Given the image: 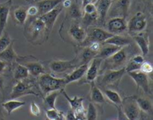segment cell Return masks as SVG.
<instances>
[{"instance_id": "6da1fadb", "label": "cell", "mask_w": 153, "mask_h": 120, "mask_svg": "<svg viewBox=\"0 0 153 120\" xmlns=\"http://www.w3.org/2000/svg\"><path fill=\"white\" fill-rule=\"evenodd\" d=\"M38 84L40 89L44 94H48L52 91L61 90L67 85L64 79L54 77L47 73H43L38 76Z\"/></svg>"}, {"instance_id": "7a4b0ae2", "label": "cell", "mask_w": 153, "mask_h": 120, "mask_svg": "<svg viewBox=\"0 0 153 120\" xmlns=\"http://www.w3.org/2000/svg\"><path fill=\"white\" fill-rule=\"evenodd\" d=\"M113 35V34L102 28H89L87 31L86 38L82 43H81V45L83 46H87L93 42L102 43Z\"/></svg>"}, {"instance_id": "3957f363", "label": "cell", "mask_w": 153, "mask_h": 120, "mask_svg": "<svg viewBox=\"0 0 153 120\" xmlns=\"http://www.w3.org/2000/svg\"><path fill=\"white\" fill-rule=\"evenodd\" d=\"M27 79L17 81V83L12 89L10 94V99H18L21 96L26 95L37 96V93L33 90V85Z\"/></svg>"}, {"instance_id": "277c9868", "label": "cell", "mask_w": 153, "mask_h": 120, "mask_svg": "<svg viewBox=\"0 0 153 120\" xmlns=\"http://www.w3.org/2000/svg\"><path fill=\"white\" fill-rule=\"evenodd\" d=\"M122 110L127 119H137L140 116V109L133 96L127 97L122 101Z\"/></svg>"}, {"instance_id": "5b68a950", "label": "cell", "mask_w": 153, "mask_h": 120, "mask_svg": "<svg viewBox=\"0 0 153 120\" xmlns=\"http://www.w3.org/2000/svg\"><path fill=\"white\" fill-rule=\"evenodd\" d=\"M126 73L125 68L120 70H111L105 72L102 78L101 84L106 87H117L120 82L123 76Z\"/></svg>"}, {"instance_id": "8992f818", "label": "cell", "mask_w": 153, "mask_h": 120, "mask_svg": "<svg viewBox=\"0 0 153 120\" xmlns=\"http://www.w3.org/2000/svg\"><path fill=\"white\" fill-rule=\"evenodd\" d=\"M27 31H28V34L33 40L37 39L43 34L46 36H49L47 31H46V25L40 17L35 18L34 20L31 21V22L27 28Z\"/></svg>"}, {"instance_id": "52a82bcc", "label": "cell", "mask_w": 153, "mask_h": 120, "mask_svg": "<svg viewBox=\"0 0 153 120\" xmlns=\"http://www.w3.org/2000/svg\"><path fill=\"white\" fill-rule=\"evenodd\" d=\"M147 21L141 12H137L127 23V29L131 33H139L146 28Z\"/></svg>"}, {"instance_id": "ba28073f", "label": "cell", "mask_w": 153, "mask_h": 120, "mask_svg": "<svg viewBox=\"0 0 153 120\" xmlns=\"http://www.w3.org/2000/svg\"><path fill=\"white\" fill-rule=\"evenodd\" d=\"M62 9L63 6L61 5V4H60L57 7H55V8L51 10L50 11L47 12V13L41 15V16H39V17L43 21L45 25H46V31H47L48 34H49V33L52 31V28H53L54 25L56 22L57 18L59 16L61 12L62 11Z\"/></svg>"}, {"instance_id": "9c48e42d", "label": "cell", "mask_w": 153, "mask_h": 120, "mask_svg": "<svg viewBox=\"0 0 153 120\" xmlns=\"http://www.w3.org/2000/svg\"><path fill=\"white\" fill-rule=\"evenodd\" d=\"M78 61L77 58L70 61H53L49 64V68L53 73H62L76 68L77 65H79L76 63Z\"/></svg>"}, {"instance_id": "30bf717a", "label": "cell", "mask_w": 153, "mask_h": 120, "mask_svg": "<svg viewBox=\"0 0 153 120\" xmlns=\"http://www.w3.org/2000/svg\"><path fill=\"white\" fill-rule=\"evenodd\" d=\"M127 73L131 78V79L134 81L137 87L141 88L146 93H149L150 92L149 77H148L147 74L143 73V72L140 71V70L130 72V73Z\"/></svg>"}, {"instance_id": "8fae6325", "label": "cell", "mask_w": 153, "mask_h": 120, "mask_svg": "<svg viewBox=\"0 0 153 120\" xmlns=\"http://www.w3.org/2000/svg\"><path fill=\"white\" fill-rule=\"evenodd\" d=\"M108 31L113 34H120L127 30V22L126 18L115 16L108 21L107 24Z\"/></svg>"}, {"instance_id": "7c38bea8", "label": "cell", "mask_w": 153, "mask_h": 120, "mask_svg": "<svg viewBox=\"0 0 153 120\" xmlns=\"http://www.w3.org/2000/svg\"><path fill=\"white\" fill-rule=\"evenodd\" d=\"M102 59L100 58H95L92 59L91 63V65H88V70L86 72V81L88 82H92L96 80L99 74V70H100L101 64L102 63Z\"/></svg>"}, {"instance_id": "4fadbf2b", "label": "cell", "mask_w": 153, "mask_h": 120, "mask_svg": "<svg viewBox=\"0 0 153 120\" xmlns=\"http://www.w3.org/2000/svg\"><path fill=\"white\" fill-rule=\"evenodd\" d=\"M11 4L12 0H7L3 3H0V36L3 34L7 25Z\"/></svg>"}, {"instance_id": "5bb4252c", "label": "cell", "mask_w": 153, "mask_h": 120, "mask_svg": "<svg viewBox=\"0 0 153 120\" xmlns=\"http://www.w3.org/2000/svg\"><path fill=\"white\" fill-rule=\"evenodd\" d=\"M88 64H82V65H79L77 68H75V70L72 72L70 74L67 75L64 79H65V81L67 84H68L72 83V82L76 81H79V79H81L82 78L84 77V76L86 73L87 70H88Z\"/></svg>"}, {"instance_id": "9a60e30c", "label": "cell", "mask_w": 153, "mask_h": 120, "mask_svg": "<svg viewBox=\"0 0 153 120\" xmlns=\"http://www.w3.org/2000/svg\"><path fill=\"white\" fill-rule=\"evenodd\" d=\"M134 41L140 48L143 56L147 55L149 51V38L148 34L145 32H139L134 37Z\"/></svg>"}, {"instance_id": "2e32d148", "label": "cell", "mask_w": 153, "mask_h": 120, "mask_svg": "<svg viewBox=\"0 0 153 120\" xmlns=\"http://www.w3.org/2000/svg\"><path fill=\"white\" fill-rule=\"evenodd\" d=\"M61 1L62 0H40L36 4L38 9V15L41 16L50 11L58 4H61Z\"/></svg>"}, {"instance_id": "e0dca14e", "label": "cell", "mask_w": 153, "mask_h": 120, "mask_svg": "<svg viewBox=\"0 0 153 120\" xmlns=\"http://www.w3.org/2000/svg\"><path fill=\"white\" fill-rule=\"evenodd\" d=\"M69 34L78 43H82L87 37V31L78 23H73L69 29Z\"/></svg>"}, {"instance_id": "ac0fdd59", "label": "cell", "mask_w": 153, "mask_h": 120, "mask_svg": "<svg viewBox=\"0 0 153 120\" xmlns=\"http://www.w3.org/2000/svg\"><path fill=\"white\" fill-rule=\"evenodd\" d=\"M113 0H98L95 3L97 7V13L99 15V19L102 22H103L105 19L108 12L110 10V7L112 4Z\"/></svg>"}, {"instance_id": "d6986e66", "label": "cell", "mask_w": 153, "mask_h": 120, "mask_svg": "<svg viewBox=\"0 0 153 120\" xmlns=\"http://www.w3.org/2000/svg\"><path fill=\"white\" fill-rule=\"evenodd\" d=\"M101 46V49L99 51V52L97 55V58H100L101 59H108L110 57H111L114 54L116 53L117 51H119L121 49V47H119L117 46H114L112 44H108V43H102Z\"/></svg>"}, {"instance_id": "ffe728a7", "label": "cell", "mask_w": 153, "mask_h": 120, "mask_svg": "<svg viewBox=\"0 0 153 120\" xmlns=\"http://www.w3.org/2000/svg\"><path fill=\"white\" fill-rule=\"evenodd\" d=\"M131 42H132L131 39L130 37H126V36H123L120 35V34H114L111 37L108 38L102 43L112 44L123 48L125 47V46H129Z\"/></svg>"}, {"instance_id": "44dd1931", "label": "cell", "mask_w": 153, "mask_h": 120, "mask_svg": "<svg viewBox=\"0 0 153 120\" xmlns=\"http://www.w3.org/2000/svg\"><path fill=\"white\" fill-rule=\"evenodd\" d=\"M130 1L131 0H117L113 8L115 16H117L118 15L120 17L126 18L130 5Z\"/></svg>"}, {"instance_id": "7402d4cb", "label": "cell", "mask_w": 153, "mask_h": 120, "mask_svg": "<svg viewBox=\"0 0 153 120\" xmlns=\"http://www.w3.org/2000/svg\"><path fill=\"white\" fill-rule=\"evenodd\" d=\"M25 104V102L23 101H19L16 100V99H10L8 101H6L5 102H3L1 104V107L6 110L7 114H11L14 110L23 107Z\"/></svg>"}, {"instance_id": "603a6c76", "label": "cell", "mask_w": 153, "mask_h": 120, "mask_svg": "<svg viewBox=\"0 0 153 120\" xmlns=\"http://www.w3.org/2000/svg\"><path fill=\"white\" fill-rule=\"evenodd\" d=\"M126 47V46L121 48L119 51H117L116 53L109 58L112 64H114L115 66L122 65L127 61V51Z\"/></svg>"}, {"instance_id": "cb8c5ba5", "label": "cell", "mask_w": 153, "mask_h": 120, "mask_svg": "<svg viewBox=\"0 0 153 120\" xmlns=\"http://www.w3.org/2000/svg\"><path fill=\"white\" fill-rule=\"evenodd\" d=\"M28 69V73L34 77H38L41 74L45 73V69L43 66L39 62H28L24 64Z\"/></svg>"}, {"instance_id": "d4e9b609", "label": "cell", "mask_w": 153, "mask_h": 120, "mask_svg": "<svg viewBox=\"0 0 153 120\" xmlns=\"http://www.w3.org/2000/svg\"><path fill=\"white\" fill-rule=\"evenodd\" d=\"M0 58L7 62H13L18 59V56L13 47V42L4 50L0 52Z\"/></svg>"}, {"instance_id": "484cf974", "label": "cell", "mask_w": 153, "mask_h": 120, "mask_svg": "<svg viewBox=\"0 0 153 120\" xmlns=\"http://www.w3.org/2000/svg\"><path fill=\"white\" fill-rule=\"evenodd\" d=\"M91 100L94 102L98 103V104H102L105 101V99L104 94L102 93L101 90L98 88V87L94 84V81L91 82Z\"/></svg>"}, {"instance_id": "4316f807", "label": "cell", "mask_w": 153, "mask_h": 120, "mask_svg": "<svg viewBox=\"0 0 153 120\" xmlns=\"http://www.w3.org/2000/svg\"><path fill=\"white\" fill-rule=\"evenodd\" d=\"M61 93L64 95V96L65 97L66 99L68 101L69 104H70V107H71V109H73V110H76L77 109L81 108V107H83V101H84V98L82 97H79L77 96L73 97V99L70 98L68 95H67V93L65 92L64 89L61 90Z\"/></svg>"}, {"instance_id": "83f0119b", "label": "cell", "mask_w": 153, "mask_h": 120, "mask_svg": "<svg viewBox=\"0 0 153 120\" xmlns=\"http://www.w3.org/2000/svg\"><path fill=\"white\" fill-rule=\"evenodd\" d=\"M103 93H103L104 96H105L108 99L111 101L113 104H116V105H121L123 99L117 91L111 89H104L103 90Z\"/></svg>"}, {"instance_id": "f1b7e54d", "label": "cell", "mask_w": 153, "mask_h": 120, "mask_svg": "<svg viewBox=\"0 0 153 120\" xmlns=\"http://www.w3.org/2000/svg\"><path fill=\"white\" fill-rule=\"evenodd\" d=\"M85 47L86 48L82 51L80 60H79V61H80V63H79L80 65L85 64H89L90 61H92V59H94L97 55V52H93V51L91 50V49H90L88 46H85Z\"/></svg>"}, {"instance_id": "f546056e", "label": "cell", "mask_w": 153, "mask_h": 120, "mask_svg": "<svg viewBox=\"0 0 153 120\" xmlns=\"http://www.w3.org/2000/svg\"><path fill=\"white\" fill-rule=\"evenodd\" d=\"M28 76H29V73H28V69L25 66L20 65V64H18L16 66L13 72V77L16 81L28 79Z\"/></svg>"}, {"instance_id": "4dcf8cb0", "label": "cell", "mask_w": 153, "mask_h": 120, "mask_svg": "<svg viewBox=\"0 0 153 120\" xmlns=\"http://www.w3.org/2000/svg\"><path fill=\"white\" fill-rule=\"evenodd\" d=\"M136 102L140 110H142L145 113H152V104L149 99L145 98H137L136 99Z\"/></svg>"}, {"instance_id": "1f68e13d", "label": "cell", "mask_w": 153, "mask_h": 120, "mask_svg": "<svg viewBox=\"0 0 153 120\" xmlns=\"http://www.w3.org/2000/svg\"><path fill=\"white\" fill-rule=\"evenodd\" d=\"M60 93H61L60 90H56L52 91V92L46 94V96L44 98V101L46 105L49 107V108H56L55 107V101H56V99Z\"/></svg>"}, {"instance_id": "d6a6232c", "label": "cell", "mask_w": 153, "mask_h": 120, "mask_svg": "<svg viewBox=\"0 0 153 120\" xmlns=\"http://www.w3.org/2000/svg\"><path fill=\"white\" fill-rule=\"evenodd\" d=\"M14 18L16 22L19 24H24L27 19L28 13H27V10H25L24 7H18L13 12Z\"/></svg>"}, {"instance_id": "836d02e7", "label": "cell", "mask_w": 153, "mask_h": 120, "mask_svg": "<svg viewBox=\"0 0 153 120\" xmlns=\"http://www.w3.org/2000/svg\"><path fill=\"white\" fill-rule=\"evenodd\" d=\"M46 116L48 119L56 120V119H65L64 113L59 111L56 108H49L46 111Z\"/></svg>"}, {"instance_id": "e575fe53", "label": "cell", "mask_w": 153, "mask_h": 120, "mask_svg": "<svg viewBox=\"0 0 153 120\" xmlns=\"http://www.w3.org/2000/svg\"><path fill=\"white\" fill-rule=\"evenodd\" d=\"M98 19L99 15L97 12V13H91V14H86V13H84L83 24L86 27H88L89 25H92L94 22H97Z\"/></svg>"}, {"instance_id": "d590c367", "label": "cell", "mask_w": 153, "mask_h": 120, "mask_svg": "<svg viewBox=\"0 0 153 120\" xmlns=\"http://www.w3.org/2000/svg\"><path fill=\"white\" fill-rule=\"evenodd\" d=\"M11 39L7 32L0 36V52L6 49L11 43Z\"/></svg>"}, {"instance_id": "8d00e7d4", "label": "cell", "mask_w": 153, "mask_h": 120, "mask_svg": "<svg viewBox=\"0 0 153 120\" xmlns=\"http://www.w3.org/2000/svg\"><path fill=\"white\" fill-rule=\"evenodd\" d=\"M87 119H97V110L95 105L93 103H90L88 105V110L86 111Z\"/></svg>"}, {"instance_id": "74e56055", "label": "cell", "mask_w": 153, "mask_h": 120, "mask_svg": "<svg viewBox=\"0 0 153 120\" xmlns=\"http://www.w3.org/2000/svg\"><path fill=\"white\" fill-rule=\"evenodd\" d=\"M141 64H140V63L137 62V61H134L133 58H131V59L130 60L129 62H128V65L126 66V67H125L126 72V73H130V72L140 70Z\"/></svg>"}, {"instance_id": "f35d334b", "label": "cell", "mask_w": 153, "mask_h": 120, "mask_svg": "<svg viewBox=\"0 0 153 120\" xmlns=\"http://www.w3.org/2000/svg\"><path fill=\"white\" fill-rule=\"evenodd\" d=\"M69 8L70 10V16L73 19H79L82 16V13H81V10L79 9V6H78L77 3L76 4H72Z\"/></svg>"}, {"instance_id": "ab89813d", "label": "cell", "mask_w": 153, "mask_h": 120, "mask_svg": "<svg viewBox=\"0 0 153 120\" xmlns=\"http://www.w3.org/2000/svg\"><path fill=\"white\" fill-rule=\"evenodd\" d=\"M152 64H150L149 62H145L143 61L142 63L141 66H140V71L143 72V73H146V74H150V73H152Z\"/></svg>"}, {"instance_id": "60d3db41", "label": "cell", "mask_w": 153, "mask_h": 120, "mask_svg": "<svg viewBox=\"0 0 153 120\" xmlns=\"http://www.w3.org/2000/svg\"><path fill=\"white\" fill-rule=\"evenodd\" d=\"M83 9L84 13H86V14H91V13H94L97 12L95 4H94L93 2L85 4L83 7Z\"/></svg>"}, {"instance_id": "b9f144b4", "label": "cell", "mask_w": 153, "mask_h": 120, "mask_svg": "<svg viewBox=\"0 0 153 120\" xmlns=\"http://www.w3.org/2000/svg\"><path fill=\"white\" fill-rule=\"evenodd\" d=\"M30 111L31 114L35 116H39L40 115V109L38 104L35 102H31L30 105Z\"/></svg>"}, {"instance_id": "7bdbcfd3", "label": "cell", "mask_w": 153, "mask_h": 120, "mask_svg": "<svg viewBox=\"0 0 153 120\" xmlns=\"http://www.w3.org/2000/svg\"><path fill=\"white\" fill-rule=\"evenodd\" d=\"M27 13H28V16H35L38 15V9H37V6H30L27 10Z\"/></svg>"}, {"instance_id": "ee69618b", "label": "cell", "mask_w": 153, "mask_h": 120, "mask_svg": "<svg viewBox=\"0 0 153 120\" xmlns=\"http://www.w3.org/2000/svg\"><path fill=\"white\" fill-rule=\"evenodd\" d=\"M65 119H76L74 110H73V109H70V110H69V111L67 112V115H66Z\"/></svg>"}, {"instance_id": "f6af8a7d", "label": "cell", "mask_w": 153, "mask_h": 120, "mask_svg": "<svg viewBox=\"0 0 153 120\" xmlns=\"http://www.w3.org/2000/svg\"><path fill=\"white\" fill-rule=\"evenodd\" d=\"M6 67H7V63H6V61H4V60L0 58V75L4 73Z\"/></svg>"}, {"instance_id": "bcb514c9", "label": "cell", "mask_w": 153, "mask_h": 120, "mask_svg": "<svg viewBox=\"0 0 153 120\" xmlns=\"http://www.w3.org/2000/svg\"><path fill=\"white\" fill-rule=\"evenodd\" d=\"M61 3H62L63 7H66V8H69L73 4L71 0H62Z\"/></svg>"}, {"instance_id": "7dc6e473", "label": "cell", "mask_w": 153, "mask_h": 120, "mask_svg": "<svg viewBox=\"0 0 153 120\" xmlns=\"http://www.w3.org/2000/svg\"><path fill=\"white\" fill-rule=\"evenodd\" d=\"M4 81L3 78L0 76V93L1 94L4 93Z\"/></svg>"}, {"instance_id": "c3c4849f", "label": "cell", "mask_w": 153, "mask_h": 120, "mask_svg": "<svg viewBox=\"0 0 153 120\" xmlns=\"http://www.w3.org/2000/svg\"><path fill=\"white\" fill-rule=\"evenodd\" d=\"M94 1V0H82V5L84 6L87 4H89V3H92Z\"/></svg>"}, {"instance_id": "681fc988", "label": "cell", "mask_w": 153, "mask_h": 120, "mask_svg": "<svg viewBox=\"0 0 153 120\" xmlns=\"http://www.w3.org/2000/svg\"><path fill=\"white\" fill-rule=\"evenodd\" d=\"M75 1H76V3H78V0H75Z\"/></svg>"}]
</instances>
